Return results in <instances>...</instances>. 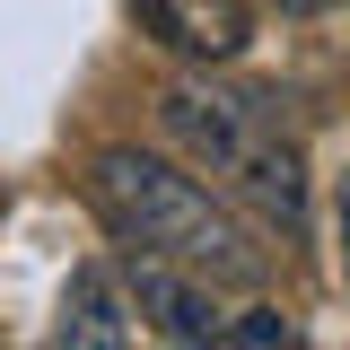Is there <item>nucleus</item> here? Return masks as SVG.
<instances>
[{
    "label": "nucleus",
    "instance_id": "obj_1",
    "mask_svg": "<svg viewBox=\"0 0 350 350\" xmlns=\"http://www.w3.org/2000/svg\"><path fill=\"white\" fill-rule=\"evenodd\" d=\"M88 202L114 228V245H131V254H167L184 271H202V280H228V289H254L271 271L254 228L228 211L211 184L175 175L149 149H96L88 158Z\"/></svg>",
    "mask_w": 350,
    "mask_h": 350
},
{
    "label": "nucleus",
    "instance_id": "obj_2",
    "mask_svg": "<svg viewBox=\"0 0 350 350\" xmlns=\"http://www.w3.org/2000/svg\"><path fill=\"white\" fill-rule=\"evenodd\" d=\"M158 123L228 202H245L271 228L306 219V149L262 88H228L211 70H184V79L158 88Z\"/></svg>",
    "mask_w": 350,
    "mask_h": 350
},
{
    "label": "nucleus",
    "instance_id": "obj_3",
    "mask_svg": "<svg viewBox=\"0 0 350 350\" xmlns=\"http://www.w3.org/2000/svg\"><path fill=\"white\" fill-rule=\"evenodd\" d=\"M123 289L131 306H140V333H158V342H219V298H211V280L202 271H184V262L167 254H131L123 245Z\"/></svg>",
    "mask_w": 350,
    "mask_h": 350
},
{
    "label": "nucleus",
    "instance_id": "obj_4",
    "mask_svg": "<svg viewBox=\"0 0 350 350\" xmlns=\"http://www.w3.org/2000/svg\"><path fill=\"white\" fill-rule=\"evenodd\" d=\"M53 342L62 350H131L140 342V306H131V289H123V262H79V271H70Z\"/></svg>",
    "mask_w": 350,
    "mask_h": 350
},
{
    "label": "nucleus",
    "instance_id": "obj_5",
    "mask_svg": "<svg viewBox=\"0 0 350 350\" xmlns=\"http://www.w3.org/2000/svg\"><path fill=\"white\" fill-rule=\"evenodd\" d=\"M131 9L149 18V36L167 44V53L202 62V70L237 62L245 36H254V9H245V0H131Z\"/></svg>",
    "mask_w": 350,
    "mask_h": 350
},
{
    "label": "nucleus",
    "instance_id": "obj_6",
    "mask_svg": "<svg viewBox=\"0 0 350 350\" xmlns=\"http://www.w3.org/2000/svg\"><path fill=\"white\" fill-rule=\"evenodd\" d=\"M219 342H298V333H289V315H271V306H254V315L219 324Z\"/></svg>",
    "mask_w": 350,
    "mask_h": 350
},
{
    "label": "nucleus",
    "instance_id": "obj_7",
    "mask_svg": "<svg viewBox=\"0 0 350 350\" xmlns=\"http://www.w3.org/2000/svg\"><path fill=\"white\" fill-rule=\"evenodd\" d=\"M342 271H350V175H342Z\"/></svg>",
    "mask_w": 350,
    "mask_h": 350
},
{
    "label": "nucleus",
    "instance_id": "obj_8",
    "mask_svg": "<svg viewBox=\"0 0 350 350\" xmlns=\"http://www.w3.org/2000/svg\"><path fill=\"white\" fill-rule=\"evenodd\" d=\"M280 9H289V18H315V9H333V0H280Z\"/></svg>",
    "mask_w": 350,
    "mask_h": 350
}]
</instances>
